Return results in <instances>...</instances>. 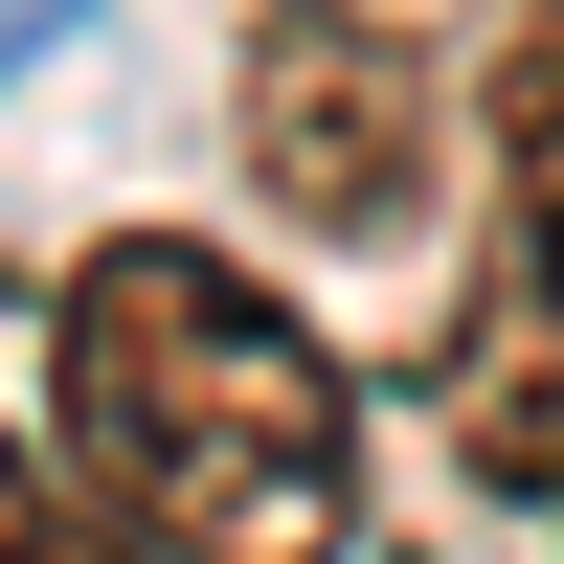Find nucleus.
<instances>
[{"label":"nucleus","mask_w":564,"mask_h":564,"mask_svg":"<svg viewBox=\"0 0 564 564\" xmlns=\"http://www.w3.org/2000/svg\"><path fill=\"white\" fill-rule=\"evenodd\" d=\"M45 452L113 497L135 564H339L361 542V384L249 249L113 226L45 294Z\"/></svg>","instance_id":"1"},{"label":"nucleus","mask_w":564,"mask_h":564,"mask_svg":"<svg viewBox=\"0 0 564 564\" xmlns=\"http://www.w3.org/2000/svg\"><path fill=\"white\" fill-rule=\"evenodd\" d=\"M452 0H249V68H226V159L271 226L316 249H406L452 159Z\"/></svg>","instance_id":"2"},{"label":"nucleus","mask_w":564,"mask_h":564,"mask_svg":"<svg viewBox=\"0 0 564 564\" xmlns=\"http://www.w3.org/2000/svg\"><path fill=\"white\" fill-rule=\"evenodd\" d=\"M452 452L497 497H564V0L475 68V271H452Z\"/></svg>","instance_id":"3"},{"label":"nucleus","mask_w":564,"mask_h":564,"mask_svg":"<svg viewBox=\"0 0 564 564\" xmlns=\"http://www.w3.org/2000/svg\"><path fill=\"white\" fill-rule=\"evenodd\" d=\"M0 564H135V542H113V497H90L45 430H0Z\"/></svg>","instance_id":"4"},{"label":"nucleus","mask_w":564,"mask_h":564,"mask_svg":"<svg viewBox=\"0 0 564 564\" xmlns=\"http://www.w3.org/2000/svg\"><path fill=\"white\" fill-rule=\"evenodd\" d=\"M542 520H564V497H542Z\"/></svg>","instance_id":"5"}]
</instances>
